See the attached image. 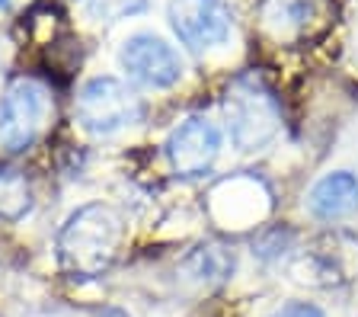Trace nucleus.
<instances>
[{
  "mask_svg": "<svg viewBox=\"0 0 358 317\" xmlns=\"http://www.w3.org/2000/svg\"><path fill=\"white\" fill-rule=\"evenodd\" d=\"M119 211L103 202L83 205L58 231V263L71 279H96L115 263L122 247Z\"/></svg>",
  "mask_w": 358,
  "mask_h": 317,
  "instance_id": "obj_1",
  "label": "nucleus"
},
{
  "mask_svg": "<svg viewBox=\"0 0 358 317\" xmlns=\"http://www.w3.org/2000/svg\"><path fill=\"white\" fill-rule=\"evenodd\" d=\"M221 106L231 141L246 154L262 151L282 132V106L259 71H243L234 77Z\"/></svg>",
  "mask_w": 358,
  "mask_h": 317,
  "instance_id": "obj_2",
  "label": "nucleus"
},
{
  "mask_svg": "<svg viewBox=\"0 0 358 317\" xmlns=\"http://www.w3.org/2000/svg\"><path fill=\"white\" fill-rule=\"evenodd\" d=\"M294 279L313 288H343L358 279V234L333 227L317 234L294 257Z\"/></svg>",
  "mask_w": 358,
  "mask_h": 317,
  "instance_id": "obj_3",
  "label": "nucleus"
},
{
  "mask_svg": "<svg viewBox=\"0 0 358 317\" xmlns=\"http://www.w3.org/2000/svg\"><path fill=\"white\" fill-rule=\"evenodd\" d=\"M74 113L90 135H112L144 119V99L119 77H93L77 93Z\"/></svg>",
  "mask_w": 358,
  "mask_h": 317,
  "instance_id": "obj_4",
  "label": "nucleus"
},
{
  "mask_svg": "<svg viewBox=\"0 0 358 317\" xmlns=\"http://www.w3.org/2000/svg\"><path fill=\"white\" fill-rule=\"evenodd\" d=\"M48 115V93L42 83L20 77L0 99V148L7 154H22L36 144Z\"/></svg>",
  "mask_w": 358,
  "mask_h": 317,
  "instance_id": "obj_5",
  "label": "nucleus"
},
{
  "mask_svg": "<svg viewBox=\"0 0 358 317\" xmlns=\"http://www.w3.org/2000/svg\"><path fill=\"white\" fill-rule=\"evenodd\" d=\"M336 23L333 0H262L259 26L275 42H313Z\"/></svg>",
  "mask_w": 358,
  "mask_h": 317,
  "instance_id": "obj_6",
  "label": "nucleus"
},
{
  "mask_svg": "<svg viewBox=\"0 0 358 317\" xmlns=\"http://www.w3.org/2000/svg\"><path fill=\"white\" fill-rule=\"evenodd\" d=\"M217 154H221V132L215 122H208L205 115H189L186 122H179L173 135L166 138V157L170 167L179 176L195 180L205 176L215 167Z\"/></svg>",
  "mask_w": 358,
  "mask_h": 317,
  "instance_id": "obj_7",
  "label": "nucleus"
},
{
  "mask_svg": "<svg viewBox=\"0 0 358 317\" xmlns=\"http://www.w3.org/2000/svg\"><path fill=\"white\" fill-rule=\"evenodd\" d=\"M119 64L131 80L154 87V90H166L182 77L179 55L160 36H150V32H138V36L125 38V45L119 52Z\"/></svg>",
  "mask_w": 358,
  "mask_h": 317,
  "instance_id": "obj_8",
  "label": "nucleus"
},
{
  "mask_svg": "<svg viewBox=\"0 0 358 317\" xmlns=\"http://www.w3.org/2000/svg\"><path fill=\"white\" fill-rule=\"evenodd\" d=\"M166 16L179 42L192 52L221 45L231 36V13L221 0H170Z\"/></svg>",
  "mask_w": 358,
  "mask_h": 317,
  "instance_id": "obj_9",
  "label": "nucleus"
},
{
  "mask_svg": "<svg viewBox=\"0 0 358 317\" xmlns=\"http://www.w3.org/2000/svg\"><path fill=\"white\" fill-rule=\"evenodd\" d=\"M307 209H310L313 218H320V221L352 218L358 211V176H352L349 170L327 174L310 189Z\"/></svg>",
  "mask_w": 358,
  "mask_h": 317,
  "instance_id": "obj_10",
  "label": "nucleus"
},
{
  "mask_svg": "<svg viewBox=\"0 0 358 317\" xmlns=\"http://www.w3.org/2000/svg\"><path fill=\"white\" fill-rule=\"evenodd\" d=\"M234 266H237L234 250L221 247V244H201V247H195L192 253L179 263V276H182V282H189V286L208 292V288H217L221 282L231 279Z\"/></svg>",
  "mask_w": 358,
  "mask_h": 317,
  "instance_id": "obj_11",
  "label": "nucleus"
},
{
  "mask_svg": "<svg viewBox=\"0 0 358 317\" xmlns=\"http://www.w3.org/2000/svg\"><path fill=\"white\" fill-rule=\"evenodd\" d=\"M32 209V186L22 170H0V221H20Z\"/></svg>",
  "mask_w": 358,
  "mask_h": 317,
  "instance_id": "obj_12",
  "label": "nucleus"
},
{
  "mask_svg": "<svg viewBox=\"0 0 358 317\" xmlns=\"http://www.w3.org/2000/svg\"><path fill=\"white\" fill-rule=\"evenodd\" d=\"M148 0H87V13L99 23H119L125 16L141 13Z\"/></svg>",
  "mask_w": 358,
  "mask_h": 317,
  "instance_id": "obj_13",
  "label": "nucleus"
},
{
  "mask_svg": "<svg viewBox=\"0 0 358 317\" xmlns=\"http://www.w3.org/2000/svg\"><path fill=\"white\" fill-rule=\"evenodd\" d=\"M272 317H327L317 304H307V302H288L275 311Z\"/></svg>",
  "mask_w": 358,
  "mask_h": 317,
  "instance_id": "obj_14",
  "label": "nucleus"
},
{
  "mask_svg": "<svg viewBox=\"0 0 358 317\" xmlns=\"http://www.w3.org/2000/svg\"><path fill=\"white\" fill-rule=\"evenodd\" d=\"M99 317H128L125 311H119V308H103L99 311Z\"/></svg>",
  "mask_w": 358,
  "mask_h": 317,
  "instance_id": "obj_15",
  "label": "nucleus"
},
{
  "mask_svg": "<svg viewBox=\"0 0 358 317\" xmlns=\"http://www.w3.org/2000/svg\"><path fill=\"white\" fill-rule=\"evenodd\" d=\"M13 3H16V0H0V10H10Z\"/></svg>",
  "mask_w": 358,
  "mask_h": 317,
  "instance_id": "obj_16",
  "label": "nucleus"
}]
</instances>
